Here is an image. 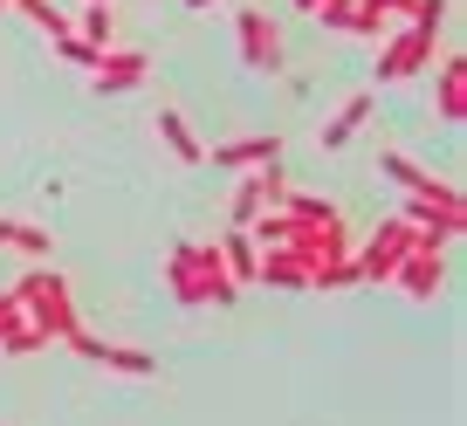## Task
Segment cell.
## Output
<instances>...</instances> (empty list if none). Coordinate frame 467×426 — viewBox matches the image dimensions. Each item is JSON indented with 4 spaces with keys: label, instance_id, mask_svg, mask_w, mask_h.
Listing matches in <instances>:
<instances>
[{
    "label": "cell",
    "instance_id": "484cf974",
    "mask_svg": "<svg viewBox=\"0 0 467 426\" xmlns=\"http://www.w3.org/2000/svg\"><path fill=\"white\" fill-rule=\"evenodd\" d=\"M365 7H379L385 21H406V7H412V0H365Z\"/></svg>",
    "mask_w": 467,
    "mask_h": 426
},
{
    "label": "cell",
    "instance_id": "5b68a950",
    "mask_svg": "<svg viewBox=\"0 0 467 426\" xmlns=\"http://www.w3.org/2000/svg\"><path fill=\"white\" fill-rule=\"evenodd\" d=\"M440 56V42H426L420 28H392L379 35V69H371V83H412V76H426Z\"/></svg>",
    "mask_w": 467,
    "mask_h": 426
},
{
    "label": "cell",
    "instance_id": "7a4b0ae2",
    "mask_svg": "<svg viewBox=\"0 0 467 426\" xmlns=\"http://www.w3.org/2000/svg\"><path fill=\"white\" fill-rule=\"evenodd\" d=\"M447 248L453 241L440 234V227H412L406 255H399V268H392V289H406L412 303H433L440 282H447Z\"/></svg>",
    "mask_w": 467,
    "mask_h": 426
},
{
    "label": "cell",
    "instance_id": "d4e9b609",
    "mask_svg": "<svg viewBox=\"0 0 467 426\" xmlns=\"http://www.w3.org/2000/svg\"><path fill=\"white\" fill-rule=\"evenodd\" d=\"M56 48H62V62H69V69H89V62H97V48H89L83 35H56Z\"/></svg>",
    "mask_w": 467,
    "mask_h": 426
},
{
    "label": "cell",
    "instance_id": "7c38bea8",
    "mask_svg": "<svg viewBox=\"0 0 467 426\" xmlns=\"http://www.w3.org/2000/svg\"><path fill=\"white\" fill-rule=\"evenodd\" d=\"M151 131H159V145L172 151L179 165H206V138L192 131V118L179 110V103H159V118H151Z\"/></svg>",
    "mask_w": 467,
    "mask_h": 426
},
{
    "label": "cell",
    "instance_id": "ac0fdd59",
    "mask_svg": "<svg viewBox=\"0 0 467 426\" xmlns=\"http://www.w3.org/2000/svg\"><path fill=\"white\" fill-rule=\"evenodd\" d=\"M165 289H172V303H179V309H206V296H200V275H192V255H186V241H172V255H165Z\"/></svg>",
    "mask_w": 467,
    "mask_h": 426
},
{
    "label": "cell",
    "instance_id": "3957f363",
    "mask_svg": "<svg viewBox=\"0 0 467 426\" xmlns=\"http://www.w3.org/2000/svg\"><path fill=\"white\" fill-rule=\"evenodd\" d=\"M412 227H440L447 241H461L467 234V206H461V186L453 179H433L426 172L420 186H406V206H399Z\"/></svg>",
    "mask_w": 467,
    "mask_h": 426
},
{
    "label": "cell",
    "instance_id": "4316f807",
    "mask_svg": "<svg viewBox=\"0 0 467 426\" xmlns=\"http://www.w3.org/2000/svg\"><path fill=\"white\" fill-rule=\"evenodd\" d=\"M186 7H220V0H186Z\"/></svg>",
    "mask_w": 467,
    "mask_h": 426
},
{
    "label": "cell",
    "instance_id": "4fadbf2b",
    "mask_svg": "<svg viewBox=\"0 0 467 426\" xmlns=\"http://www.w3.org/2000/svg\"><path fill=\"white\" fill-rule=\"evenodd\" d=\"M433 110H440V124H461V110H467V62H461V48H447L440 56V76H433Z\"/></svg>",
    "mask_w": 467,
    "mask_h": 426
},
{
    "label": "cell",
    "instance_id": "cb8c5ba5",
    "mask_svg": "<svg viewBox=\"0 0 467 426\" xmlns=\"http://www.w3.org/2000/svg\"><path fill=\"white\" fill-rule=\"evenodd\" d=\"M309 15L323 21V28H337V35H350V15H358V0H317Z\"/></svg>",
    "mask_w": 467,
    "mask_h": 426
},
{
    "label": "cell",
    "instance_id": "ba28073f",
    "mask_svg": "<svg viewBox=\"0 0 467 426\" xmlns=\"http://www.w3.org/2000/svg\"><path fill=\"white\" fill-rule=\"evenodd\" d=\"M145 76H151L145 48H124V42L97 48V62H89V89H97V97H131Z\"/></svg>",
    "mask_w": 467,
    "mask_h": 426
},
{
    "label": "cell",
    "instance_id": "5bb4252c",
    "mask_svg": "<svg viewBox=\"0 0 467 426\" xmlns=\"http://www.w3.org/2000/svg\"><path fill=\"white\" fill-rule=\"evenodd\" d=\"M206 159H213L220 172H254V165L282 159V138H227V145H206Z\"/></svg>",
    "mask_w": 467,
    "mask_h": 426
},
{
    "label": "cell",
    "instance_id": "2e32d148",
    "mask_svg": "<svg viewBox=\"0 0 467 426\" xmlns=\"http://www.w3.org/2000/svg\"><path fill=\"white\" fill-rule=\"evenodd\" d=\"M254 282H268V289H309V268L296 248H254Z\"/></svg>",
    "mask_w": 467,
    "mask_h": 426
},
{
    "label": "cell",
    "instance_id": "7402d4cb",
    "mask_svg": "<svg viewBox=\"0 0 467 426\" xmlns=\"http://www.w3.org/2000/svg\"><path fill=\"white\" fill-rule=\"evenodd\" d=\"M447 15H453L447 0H412V7H406V28H420L426 42H447Z\"/></svg>",
    "mask_w": 467,
    "mask_h": 426
},
{
    "label": "cell",
    "instance_id": "e0dca14e",
    "mask_svg": "<svg viewBox=\"0 0 467 426\" xmlns=\"http://www.w3.org/2000/svg\"><path fill=\"white\" fill-rule=\"evenodd\" d=\"M0 248H15L21 262H48V255H56V241H48V227L15 221V213H0Z\"/></svg>",
    "mask_w": 467,
    "mask_h": 426
},
{
    "label": "cell",
    "instance_id": "d6986e66",
    "mask_svg": "<svg viewBox=\"0 0 467 426\" xmlns=\"http://www.w3.org/2000/svg\"><path fill=\"white\" fill-rule=\"evenodd\" d=\"M220 262H227L234 289H248V282H254V241H248V227H227V234H220Z\"/></svg>",
    "mask_w": 467,
    "mask_h": 426
},
{
    "label": "cell",
    "instance_id": "8fae6325",
    "mask_svg": "<svg viewBox=\"0 0 467 426\" xmlns=\"http://www.w3.org/2000/svg\"><path fill=\"white\" fill-rule=\"evenodd\" d=\"M35 351H48V338L28 324L21 296H15V289H0V358H35Z\"/></svg>",
    "mask_w": 467,
    "mask_h": 426
},
{
    "label": "cell",
    "instance_id": "9a60e30c",
    "mask_svg": "<svg viewBox=\"0 0 467 426\" xmlns=\"http://www.w3.org/2000/svg\"><path fill=\"white\" fill-rule=\"evenodd\" d=\"M365 118H371V89H358V97H344V103L330 110V124L317 131V145H323V151H344L350 138L365 131Z\"/></svg>",
    "mask_w": 467,
    "mask_h": 426
},
{
    "label": "cell",
    "instance_id": "83f0119b",
    "mask_svg": "<svg viewBox=\"0 0 467 426\" xmlns=\"http://www.w3.org/2000/svg\"><path fill=\"white\" fill-rule=\"evenodd\" d=\"M0 15H7V0H0Z\"/></svg>",
    "mask_w": 467,
    "mask_h": 426
},
{
    "label": "cell",
    "instance_id": "9c48e42d",
    "mask_svg": "<svg viewBox=\"0 0 467 426\" xmlns=\"http://www.w3.org/2000/svg\"><path fill=\"white\" fill-rule=\"evenodd\" d=\"M282 192H289V179H282V159H275V165H254V172H234L227 221H234V227H248L262 206H282Z\"/></svg>",
    "mask_w": 467,
    "mask_h": 426
},
{
    "label": "cell",
    "instance_id": "6da1fadb",
    "mask_svg": "<svg viewBox=\"0 0 467 426\" xmlns=\"http://www.w3.org/2000/svg\"><path fill=\"white\" fill-rule=\"evenodd\" d=\"M15 296H21V309H28V324L42 330L48 344H62V338H69L76 324H83V317H76V289L62 282V268H56V262H35L28 275L15 282Z\"/></svg>",
    "mask_w": 467,
    "mask_h": 426
},
{
    "label": "cell",
    "instance_id": "8992f818",
    "mask_svg": "<svg viewBox=\"0 0 467 426\" xmlns=\"http://www.w3.org/2000/svg\"><path fill=\"white\" fill-rule=\"evenodd\" d=\"M234 48H241V62L254 76H275L282 69V21L268 7H241L234 15Z\"/></svg>",
    "mask_w": 467,
    "mask_h": 426
},
{
    "label": "cell",
    "instance_id": "ffe728a7",
    "mask_svg": "<svg viewBox=\"0 0 467 426\" xmlns=\"http://www.w3.org/2000/svg\"><path fill=\"white\" fill-rule=\"evenodd\" d=\"M69 35H83L89 48H110V42H117V15L103 7V0H83V15L69 21Z\"/></svg>",
    "mask_w": 467,
    "mask_h": 426
},
{
    "label": "cell",
    "instance_id": "277c9868",
    "mask_svg": "<svg viewBox=\"0 0 467 426\" xmlns=\"http://www.w3.org/2000/svg\"><path fill=\"white\" fill-rule=\"evenodd\" d=\"M406 241H412V221H406V213L379 221L365 241H350V262H358V282L385 289V282H392V268H399V255H406Z\"/></svg>",
    "mask_w": 467,
    "mask_h": 426
},
{
    "label": "cell",
    "instance_id": "44dd1931",
    "mask_svg": "<svg viewBox=\"0 0 467 426\" xmlns=\"http://www.w3.org/2000/svg\"><path fill=\"white\" fill-rule=\"evenodd\" d=\"M282 213H289V221H317V227H330V221H344V206L337 200H323V192H282Z\"/></svg>",
    "mask_w": 467,
    "mask_h": 426
},
{
    "label": "cell",
    "instance_id": "30bf717a",
    "mask_svg": "<svg viewBox=\"0 0 467 426\" xmlns=\"http://www.w3.org/2000/svg\"><path fill=\"white\" fill-rule=\"evenodd\" d=\"M186 255H192V275H200L206 309H234L241 303V289L227 282V262H220V241H186Z\"/></svg>",
    "mask_w": 467,
    "mask_h": 426
},
{
    "label": "cell",
    "instance_id": "603a6c76",
    "mask_svg": "<svg viewBox=\"0 0 467 426\" xmlns=\"http://www.w3.org/2000/svg\"><path fill=\"white\" fill-rule=\"evenodd\" d=\"M379 172L392 179V186H420V179H426V165H412L406 151H392V145H385V151H379Z\"/></svg>",
    "mask_w": 467,
    "mask_h": 426
},
{
    "label": "cell",
    "instance_id": "52a82bcc",
    "mask_svg": "<svg viewBox=\"0 0 467 426\" xmlns=\"http://www.w3.org/2000/svg\"><path fill=\"white\" fill-rule=\"evenodd\" d=\"M62 344H69V351L83 358V365H97V371H117V379H151V371H159V358H151V351H138V344H110V338H89L83 324H76Z\"/></svg>",
    "mask_w": 467,
    "mask_h": 426
}]
</instances>
